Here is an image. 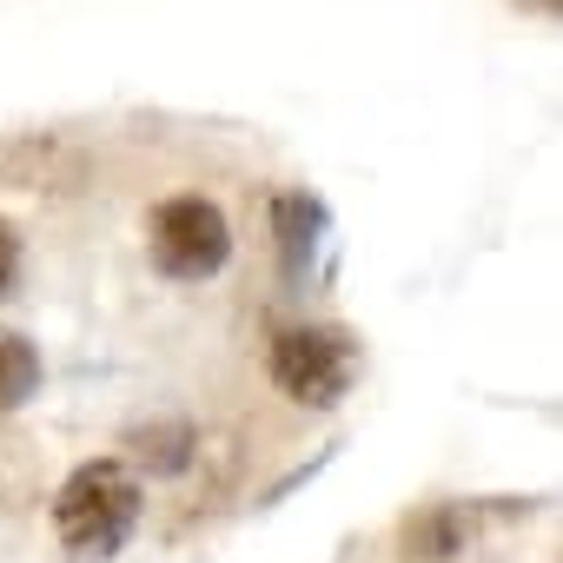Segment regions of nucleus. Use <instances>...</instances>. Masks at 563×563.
Returning <instances> with one entry per match:
<instances>
[{"label": "nucleus", "instance_id": "obj_1", "mask_svg": "<svg viewBox=\"0 0 563 563\" xmlns=\"http://www.w3.org/2000/svg\"><path fill=\"white\" fill-rule=\"evenodd\" d=\"M239 245H245V225H239L232 199L206 179H173L166 192H153L140 206V258L173 292L219 286L239 258Z\"/></svg>", "mask_w": 563, "mask_h": 563}, {"label": "nucleus", "instance_id": "obj_2", "mask_svg": "<svg viewBox=\"0 0 563 563\" xmlns=\"http://www.w3.org/2000/svg\"><path fill=\"white\" fill-rule=\"evenodd\" d=\"M365 372V345L345 332V325H325V319H292V325H272L265 345H258V378H265V398L292 418H325L352 398Z\"/></svg>", "mask_w": 563, "mask_h": 563}, {"label": "nucleus", "instance_id": "obj_3", "mask_svg": "<svg viewBox=\"0 0 563 563\" xmlns=\"http://www.w3.org/2000/svg\"><path fill=\"white\" fill-rule=\"evenodd\" d=\"M146 490L126 471V457H87L60 490H54V537L67 556L80 563H107L126 550V537L140 530Z\"/></svg>", "mask_w": 563, "mask_h": 563}, {"label": "nucleus", "instance_id": "obj_4", "mask_svg": "<svg viewBox=\"0 0 563 563\" xmlns=\"http://www.w3.org/2000/svg\"><path fill=\"white\" fill-rule=\"evenodd\" d=\"M41 391V352L21 332H0V411H21Z\"/></svg>", "mask_w": 563, "mask_h": 563}, {"label": "nucleus", "instance_id": "obj_5", "mask_svg": "<svg viewBox=\"0 0 563 563\" xmlns=\"http://www.w3.org/2000/svg\"><path fill=\"white\" fill-rule=\"evenodd\" d=\"M21 232H14V219H0V299H14V286H21Z\"/></svg>", "mask_w": 563, "mask_h": 563}]
</instances>
